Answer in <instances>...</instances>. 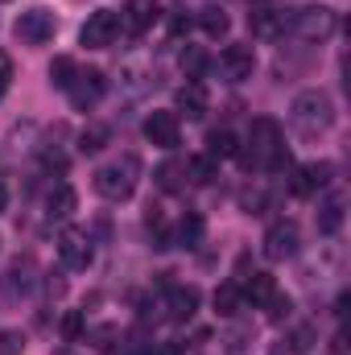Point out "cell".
Returning <instances> with one entry per match:
<instances>
[{"mask_svg": "<svg viewBox=\"0 0 351 355\" xmlns=\"http://www.w3.org/2000/svg\"><path fill=\"white\" fill-rule=\"evenodd\" d=\"M236 157H240L244 170H268V174L285 170V166H289V149H285L281 124H277L273 116H257V120L248 124V141L240 145Z\"/></svg>", "mask_w": 351, "mask_h": 355, "instance_id": "cell-1", "label": "cell"}, {"mask_svg": "<svg viewBox=\"0 0 351 355\" xmlns=\"http://www.w3.org/2000/svg\"><path fill=\"white\" fill-rule=\"evenodd\" d=\"M289 124H293L298 137H323V132L335 124V103H331V95L318 91V87L298 91L293 103H289Z\"/></svg>", "mask_w": 351, "mask_h": 355, "instance_id": "cell-2", "label": "cell"}, {"mask_svg": "<svg viewBox=\"0 0 351 355\" xmlns=\"http://www.w3.org/2000/svg\"><path fill=\"white\" fill-rule=\"evenodd\" d=\"M335 29H339V12L327 4H310V8H298L285 17V33H293L298 42H310V46L327 42Z\"/></svg>", "mask_w": 351, "mask_h": 355, "instance_id": "cell-3", "label": "cell"}, {"mask_svg": "<svg viewBox=\"0 0 351 355\" xmlns=\"http://www.w3.org/2000/svg\"><path fill=\"white\" fill-rule=\"evenodd\" d=\"M137 190V157H120L95 170V194L108 202H124Z\"/></svg>", "mask_w": 351, "mask_h": 355, "instance_id": "cell-4", "label": "cell"}, {"mask_svg": "<svg viewBox=\"0 0 351 355\" xmlns=\"http://www.w3.org/2000/svg\"><path fill=\"white\" fill-rule=\"evenodd\" d=\"M298 244H302V236H298V223H293V219H277V223H268V232H264L261 252L273 261V265H281V261L298 257Z\"/></svg>", "mask_w": 351, "mask_h": 355, "instance_id": "cell-5", "label": "cell"}, {"mask_svg": "<svg viewBox=\"0 0 351 355\" xmlns=\"http://www.w3.org/2000/svg\"><path fill=\"white\" fill-rule=\"evenodd\" d=\"M116 37H120V12H112V8H95L87 17V25L79 29V42L87 50H108Z\"/></svg>", "mask_w": 351, "mask_h": 355, "instance_id": "cell-6", "label": "cell"}, {"mask_svg": "<svg viewBox=\"0 0 351 355\" xmlns=\"http://www.w3.org/2000/svg\"><path fill=\"white\" fill-rule=\"evenodd\" d=\"M54 29H58V21H54L50 8H25V12L17 17V25H12V33H17L25 46H46V42L54 37Z\"/></svg>", "mask_w": 351, "mask_h": 355, "instance_id": "cell-7", "label": "cell"}, {"mask_svg": "<svg viewBox=\"0 0 351 355\" xmlns=\"http://www.w3.org/2000/svg\"><path fill=\"white\" fill-rule=\"evenodd\" d=\"M145 141L157 145V149H166V153H174L178 145H182V120H178L174 112H149L145 116Z\"/></svg>", "mask_w": 351, "mask_h": 355, "instance_id": "cell-8", "label": "cell"}, {"mask_svg": "<svg viewBox=\"0 0 351 355\" xmlns=\"http://www.w3.org/2000/svg\"><path fill=\"white\" fill-rule=\"evenodd\" d=\"M58 257H62V265L75 268V272L91 268V261H95V248H91L87 232H79V227H67V232L58 236Z\"/></svg>", "mask_w": 351, "mask_h": 355, "instance_id": "cell-9", "label": "cell"}, {"mask_svg": "<svg viewBox=\"0 0 351 355\" xmlns=\"http://www.w3.org/2000/svg\"><path fill=\"white\" fill-rule=\"evenodd\" d=\"M252 71H257V54H252V46H223V54H219V75L228 79V83H244V79H252Z\"/></svg>", "mask_w": 351, "mask_h": 355, "instance_id": "cell-10", "label": "cell"}, {"mask_svg": "<svg viewBox=\"0 0 351 355\" xmlns=\"http://www.w3.org/2000/svg\"><path fill=\"white\" fill-rule=\"evenodd\" d=\"M103 91H108L103 71H79V75H75V83L67 87V95H71V103H75L79 112H91V107L103 99Z\"/></svg>", "mask_w": 351, "mask_h": 355, "instance_id": "cell-11", "label": "cell"}, {"mask_svg": "<svg viewBox=\"0 0 351 355\" xmlns=\"http://www.w3.org/2000/svg\"><path fill=\"white\" fill-rule=\"evenodd\" d=\"M327 182H331V166H327V162H306V166H298L293 178H289V194H293V198H310V194H318Z\"/></svg>", "mask_w": 351, "mask_h": 355, "instance_id": "cell-12", "label": "cell"}, {"mask_svg": "<svg viewBox=\"0 0 351 355\" xmlns=\"http://www.w3.org/2000/svg\"><path fill=\"white\" fill-rule=\"evenodd\" d=\"M162 21V4L157 0H128V8L120 12V25L128 29V33H145V29H153Z\"/></svg>", "mask_w": 351, "mask_h": 355, "instance_id": "cell-13", "label": "cell"}, {"mask_svg": "<svg viewBox=\"0 0 351 355\" xmlns=\"http://www.w3.org/2000/svg\"><path fill=\"white\" fill-rule=\"evenodd\" d=\"M75 211H79V194H75V186H71V182H54L50 194H46V215L58 219V223H67Z\"/></svg>", "mask_w": 351, "mask_h": 355, "instance_id": "cell-14", "label": "cell"}, {"mask_svg": "<svg viewBox=\"0 0 351 355\" xmlns=\"http://www.w3.org/2000/svg\"><path fill=\"white\" fill-rule=\"evenodd\" d=\"M194 310H198V289H194V285H170V293H166V314H170L174 322H190Z\"/></svg>", "mask_w": 351, "mask_h": 355, "instance_id": "cell-15", "label": "cell"}, {"mask_svg": "<svg viewBox=\"0 0 351 355\" xmlns=\"http://www.w3.org/2000/svg\"><path fill=\"white\" fill-rule=\"evenodd\" d=\"M174 116L203 120V116H207V87H203V83H186V87H178V112Z\"/></svg>", "mask_w": 351, "mask_h": 355, "instance_id": "cell-16", "label": "cell"}, {"mask_svg": "<svg viewBox=\"0 0 351 355\" xmlns=\"http://www.w3.org/2000/svg\"><path fill=\"white\" fill-rule=\"evenodd\" d=\"M248 25H252L257 37H277V33H285V12L281 8H252Z\"/></svg>", "mask_w": 351, "mask_h": 355, "instance_id": "cell-17", "label": "cell"}, {"mask_svg": "<svg viewBox=\"0 0 351 355\" xmlns=\"http://www.w3.org/2000/svg\"><path fill=\"white\" fill-rule=\"evenodd\" d=\"M29 272H33L29 261H17V265L4 272V297H8V302H17V297H25V293H29V285H33V277H29Z\"/></svg>", "mask_w": 351, "mask_h": 355, "instance_id": "cell-18", "label": "cell"}, {"mask_svg": "<svg viewBox=\"0 0 351 355\" xmlns=\"http://www.w3.org/2000/svg\"><path fill=\"white\" fill-rule=\"evenodd\" d=\"M236 153H240V137H236L232 128H215V132L207 137V157L228 162V157H236Z\"/></svg>", "mask_w": 351, "mask_h": 355, "instance_id": "cell-19", "label": "cell"}, {"mask_svg": "<svg viewBox=\"0 0 351 355\" xmlns=\"http://www.w3.org/2000/svg\"><path fill=\"white\" fill-rule=\"evenodd\" d=\"M207 67H211V58H207L203 46H186L182 50V75H186V83H203Z\"/></svg>", "mask_w": 351, "mask_h": 355, "instance_id": "cell-20", "label": "cell"}, {"mask_svg": "<svg viewBox=\"0 0 351 355\" xmlns=\"http://www.w3.org/2000/svg\"><path fill=\"white\" fill-rule=\"evenodd\" d=\"M203 232H207V223H203L198 211H186V215L178 219V244H182V248H198V244H203Z\"/></svg>", "mask_w": 351, "mask_h": 355, "instance_id": "cell-21", "label": "cell"}, {"mask_svg": "<svg viewBox=\"0 0 351 355\" xmlns=\"http://www.w3.org/2000/svg\"><path fill=\"white\" fill-rule=\"evenodd\" d=\"M240 293H244V297H248L252 306H264V302H268V297L277 293V281H273L268 272H252V277H248V281L240 285Z\"/></svg>", "mask_w": 351, "mask_h": 355, "instance_id": "cell-22", "label": "cell"}, {"mask_svg": "<svg viewBox=\"0 0 351 355\" xmlns=\"http://www.w3.org/2000/svg\"><path fill=\"white\" fill-rule=\"evenodd\" d=\"M339 227H343V198L331 194V198L318 207V232H323V236H335Z\"/></svg>", "mask_w": 351, "mask_h": 355, "instance_id": "cell-23", "label": "cell"}, {"mask_svg": "<svg viewBox=\"0 0 351 355\" xmlns=\"http://www.w3.org/2000/svg\"><path fill=\"white\" fill-rule=\"evenodd\" d=\"M211 302H215V310H219L223 318H232V314H240V302H244V293H240V285H236V281H223V285L211 293Z\"/></svg>", "mask_w": 351, "mask_h": 355, "instance_id": "cell-24", "label": "cell"}, {"mask_svg": "<svg viewBox=\"0 0 351 355\" xmlns=\"http://www.w3.org/2000/svg\"><path fill=\"white\" fill-rule=\"evenodd\" d=\"M215 174H219V162L215 157H190L186 162V182H194V186H207V182H215Z\"/></svg>", "mask_w": 351, "mask_h": 355, "instance_id": "cell-25", "label": "cell"}, {"mask_svg": "<svg viewBox=\"0 0 351 355\" xmlns=\"http://www.w3.org/2000/svg\"><path fill=\"white\" fill-rule=\"evenodd\" d=\"M75 75H79V67H75V58H67V54H58L54 62H50V83L58 91H67L75 83Z\"/></svg>", "mask_w": 351, "mask_h": 355, "instance_id": "cell-26", "label": "cell"}, {"mask_svg": "<svg viewBox=\"0 0 351 355\" xmlns=\"http://www.w3.org/2000/svg\"><path fill=\"white\" fill-rule=\"evenodd\" d=\"M157 186L162 190H182L186 186V162H166V166H157Z\"/></svg>", "mask_w": 351, "mask_h": 355, "instance_id": "cell-27", "label": "cell"}, {"mask_svg": "<svg viewBox=\"0 0 351 355\" xmlns=\"http://www.w3.org/2000/svg\"><path fill=\"white\" fill-rule=\"evenodd\" d=\"M198 25H203V33H207V37H223L232 21H228V12H223V8H203Z\"/></svg>", "mask_w": 351, "mask_h": 355, "instance_id": "cell-28", "label": "cell"}, {"mask_svg": "<svg viewBox=\"0 0 351 355\" xmlns=\"http://www.w3.org/2000/svg\"><path fill=\"white\" fill-rule=\"evenodd\" d=\"M314 339H318V335H314V327H293L285 343H289V352H293V355H306L310 347H314Z\"/></svg>", "mask_w": 351, "mask_h": 355, "instance_id": "cell-29", "label": "cell"}, {"mask_svg": "<svg viewBox=\"0 0 351 355\" xmlns=\"http://www.w3.org/2000/svg\"><path fill=\"white\" fill-rule=\"evenodd\" d=\"M103 145H108V128H103V124L83 128V137H79V149H83V153H99Z\"/></svg>", "mask_w": 351, "mask_h": 355, "instance_id": "cell-30", "label": "cell"}, {"mask_svg": "<svg viewBox=\"0 0 351 355\" xmlns=\"http://www.w3.org/2000/svg\"><path fill=\"white\" fill-rule=\"evenodd\" d=\"M264 310H268V318H273V322H281V318H289V310H293V302H289L285 293H273V297L264 302Z\"/></svg>", "mask_w": 351, "mask_h": 355, "instance_id": "cell-31", "label": "cell"}, {"mask_svg": "<svg viewBox=\"0 0 351 355\" xmlns=\"http://www.w3.org/2000/svg\"><path fill=\"white\" fill-rule=\"evenodd\" d=\"M25 352V335L21 331H0V355H21Z\"/></svg>", "mask_w": 351, "mask_h": 355, "instance_id": "cell-32", "label": "cell"}, {"mask_svg": "<svg viewBox=\"0 0 351 355\" xmlns=\"http://www.w3.org/2000/svg\"><path fill=\"white\" fill-rule=\"evenodd\" d=\"M79 335H83V314H79V310H67V318H62V339L75 343Z\"/></svg>", "mask_w": 351, "mask_h": 355, "instance_id": "cell-33", "label": "cell"}, {"mask_svg": "<svg viewBox=\"0 0 351 355\" xmlns=\"http://www.w3.org/2000/svg\"><path fill=\"white\" fill-rule=\"evenodd\" d=\"M116 339H120V331H116V327H95V331H91V343H95L99 352H108Z\"/></svg>", "mask_w": 351, "mask_h": 355, "instance_id": "cell-34", "label": "cell"}, {"mask_svg": "<svg viewBox=\"0 0 351 355\" xmlns=\"http://www.w3.org/2000/svg\"><path fill=\"white\" fill-rule=\"evenodd\" d=\"M240 207H244L248 215H261V211H264V194H261V190H248V194H240Z\"/></svg>", "mask_w": 351, "mask_h": 355, "instance_id": "cell-35", "label": "cell"}, {"mask_svg": "<svg viewBox=\"0 0 351 355\" xmlns=\"http://www.w3.org/2000/svg\"><path fill=\"white\" fill-rule=\"evenodd\" d=\"M42 166L62 174V170H67V153H58V149H42Z\"/></svg>", "mask_w": 351, "mask_h": 355, "instance_id": "cell-36", "label": "cell"}, {"mask_svg": "<svg viewBox=\"0 0 351 355\" xmlns=\"http://www.w3.org/2000/svg\"><path fill=\"white\" fill-rule=\"evenodd\" d=\"M62 293H67V281H62L58 272H50V277H46V297H62Z\"/></svg>", "mask_w": 351, "mask_h": 355, "instance_id": "cell-37", "label": "cell"}, {"mask_svg": "<svg viewBox=\"0 0 351 355\" xmlns=\"http://www.w3.org/2000/svg\"><path fill=\"white\" fill-rule=\"evenodd\" d=\"M8 79H12V62H8V54L0 50V99H4V91H8Z\"/></svg>", "mask_w": 351, "mask_h": 355, "instance_id": "cell-38", "label": "cell"}, {"mask_svg": "<svg viewBox=\"0 0 351 355\" xmlns=\"http://www.w3.org/2000/svg\"><path fill=\"white\" fill-rule=\"evenodd\" d=\"M4 207H8V186L0 182V215H4Z\"/></svg>", "mask_w": 351, "mask_h": 355, "instance_id": "cell-39", "label": "cell"}]
</instances>
